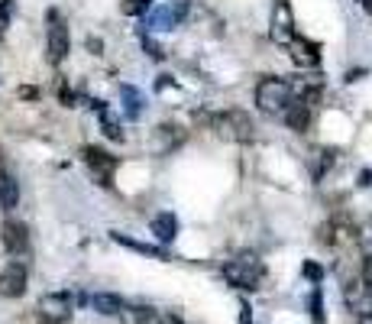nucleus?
I'll list each match as a JSON object with an SVG mask.
<instances>
[{
    "mask_svg": "<svg viewBox=\"0 0 372 324\" xmlns=\"http://www.w3.org/2000/svg\"><path fill=\"white\" fill-rule=\"evenodd\" d=\"M281 117H285V124H289L295 133H304V130H308V124H311V108L291 98V104L281 110Z\"/></svg>",
    "mask_w": 372,
    "mask_h": 324,
    "instance_id": "4468645a",
    "label": "nucleus"
},
{
    "mask_svg": "<svg viewBox=\"0 0 372 324\" xmlns=\"http://www.w3.org/2000/svg\"><path fill=\"white\" fill-rule=\"evenodd\" d=\"M347 305L356 311L359 318L372 315V289L363 286V282H349L347 286Z\"/></svg>",
    "mask_w": 372,
    "mask_h": 324,
    "instance_id": "f8f14e48",
    "label": "nucleus"
},
{
    "mask_svg": "<svg viewBox=\"0 0 372 324\" xmlns=\"http://www.w3.org/2000/svg\"><path fill=\"white\" fill-rule=\"evenodd\" d=\"M36 88H20V98H26V100H30V98H36Z\"/></svg>",
    "mask_w": 372,
    "mask_h": 324,
    "instance_id": "7c9ffc66",
    "label": "nucleus"
},
{
    "mask_svg": "<svg viewBox=\"0 0 372 324\" xmlns=\"http://www.w3.org/2000/svg\"><path fill=\"white\" fill-rule=\"evenodd\" d=\"M223 279H227L233 289H259V282L266 279V266H262V260H259L252 250H243V253H236L233 260L223 262Z\"/></svg>",
    "mask_w": 372,
    "mask_h": 324,
    "instance_id": "f257e3e1",
    "label": "nucleus"
},
{
    "mask_svg": "<svg viewBox=\"0 0 372 324\" xmlns=\"http://www.w3.org/2000/svg\"><path fill=\"white\" fill-rule=\"evenodd\" d=\"M291 59H295L301 69H314V65H320V52H318V46L314 42H304V39H291Z\"/></svg>",
    "mask_w": 372,
    "mask_h": 324,
    "instance_id": "dca6fc26",
    "label": "nucleus"
},
{
    "mask_svg": "<svg viewBox=\"0 0 372 324\" xmlns=\"http://www.w3.org/2000/svg\"><path fill=\"white\" fill-rule=\"evenodd\" d=\"M152 233H156L159 243H172V240L178 237V217H175L172 211L156 214V217H152Z\"/></svg>",
    "mask_w": 372,
    "mask_h": 324,
    "instance_id": "2eb2a0df",
    "label": "nucleus"
},
{
    "mask_svg": "<svg viewBox=\"0 0 372 324\" xmlns=\"http://www.w3.org/2000/svg\"><path fill=\"white\" fill-rule=\"evenodd\" d=\"M240 324H252V308L246 299H240Z\"/></svg>",
    "mask_w": 372,
    "mask_h": 324,
    "instance_id": "393cba45",
    "label": "nucleus"
},
{
    "mask_svg": "<svg viewBox=\"0 0 372 324\" xmlns=\"http://www.w3.org/2000/svg\"><path fill=\"white\" fill-rule=\"evenodd\" d=\"M359 4H363V7H369V10H372V0H359Z\"/></svg>",
    "mask_w": 372,
    "mask_h": 324,
    "instance_id": "2f4dec72",
    "label": "nucleus"
},
{
    "mask_svg": "<svg viewBox=\"0 0 372 324\" xmlns=\"http://www.w3.org/2000/svg\"><path fill=\"white\" fill-rule=\"evenodd\" d=\"M304 276L314 279V282H320V276H324V272H320L318 262H304Z\"/></svg>",
    "mask_w": 372,
    "mask_h": 324,
    "instance_id": "bb28decb",
    "label": "nucleus"
},
{
    "mask_svg": "<svg viewBox=\"0 0 372 324\" xmlns=\"http://www.w3.org/2000/svg\"><path fill=\"white\" fill-rule=\"evenodd\" d=\"M272 39L279 46H291L295 39V16H291L289 0H279L272 10Z\"/></svg>",
    "mask_w": 372,
    "mask_h": 324,
    "instance_id": "9d476101",
    "label": "nucleus"
},
{
    "mask_svg": "<svg viewBox=\"0 0 372 324\" xmlns=\"http://www.w3.org/2000/svg\"><path fill=\"white\" fill-rule=\"evenodd\" d=\"M214 133L227 143H250L256 137V124L246 110H223V114H214L211 120Z\"/></svg>",
    "mask_w": 372,
    "mask_h": 324,
    "instance_id": "f03ea898",
    "label": "nucleus"
},
{
    "mask_svg": "<svg viewBox=\"0 0 372 324\" xmlns=\"http://www.w3.org/2000/svg\"><path fill=\"white\" fill-rule=\"evenodd\" d=\"M256 104L262 114H281L291 104V85L281 78H262L256 88Z\"/></svg>",
    "mask_w": 372,
    "mask_h": 324,
    "instance_id": "7ed1b4c3",
    "label": "nucleus"
},
{
    "mask_svg": "<svg viewBox=\"0 0 372 324\" xmlns=\"http://www.w3.org/2000/svg\"><path fill=\"white\" fill-rule=\"evenodd\" d=\"M185 143V130L175 124H159L156 127V153L159 156H168L172 149H178Z\"/></svg>",
    "mask_w": 372,
    "mask_h": 324,
    "instance_id": "9b49d317",
    "label": "nucleus"
},
{
    "mask_svg": "<svg viewBox=\"0 0 372 324\" xmlns=\"http://www.w3.org/2000/svg\"><path fill=\"white\" fill-rule=\"evenodd\" d=\"M13 13H16L13 0H0V26H7L10 20H13Z\"/></svg>",
    "mask_w": 372,
    "mask_h": 324,
    "instance_id": "b1692460",
    "label": "nucleus"
},
{
    "mask_svg": "<svg viewBox=\"0 0 372 324\" xmlns=\"http://www.w3.org/2000/svg\"><path fill=\"white\" fill-rule=\"evenodd\" d=\"M356 243H359V250H363L366 260H372V217H366L363 224H359V231H356Z\"/></svg>",
    "mask_w": 372,
    "mask_h": 324,
    "instance_id": "412c9836",
    "label": "nucleus"
},
{
    "mask_svg": "<svg viewBox=\"0 0 372 324\" xmlns=\"http://www.w3.org/2000/svg\"><path fill=\"white\" fill-rule=\"evenodd\" d=\"M120 98H123V114L129 117V120H139V114H143V94L136 91L133 85H120Z\"/></svg>",
    "mask_w": 372,
    "mask_h": 324,
    "instance_id": "a211bd4d",
    "label": "nucleus"
},
{
    "mask_svg": "<svg viewBox=\"0 0 372 324\" xmlns=\"http://www.w3.org/2000/svg\"><path fill=\"white\" fill-rule=\"evenodd\" d=\"M81 156H84V162H88V169L94 172V178H98V185H110V175H114V169H117L114 156L100 146H84Z\"/></svg>",
    "mask_w": 372,
    "mask_h": 324,
    "instance_id": "1a4fd4ad",
    "label": "nucleus"
},
{
    "mask_svg": "<svg viewBox=\"0 0 372 324\" xmlns=\"http://www.w3.org/2000/svg\"><path fill=\"white\" fill-rule=\"evenodd\" d=\"M71 49V36H69V26L62 20L55 10H49V30H46V52H49V62L62 65L65 55Z\"/></svg>",
    "mask_w": 372,
    "mask_h": 324,
    "instance_id": "39448f33",
    "label": "nucleus"
},
{
    "mask_svg": "<svg viewBox=\"0 0 372 324\" xmlns=\"http://www.w3.org/2000/svg\"><path fill=\"white\" fill-rule=\"evenodd\" d=\"M110 237H114L117 243H123V247L136 250V253H146V256H156V260H165V256H168L162 247H149V243H139V240H129L127 233H110Z\"/></svg>",
    "mask_w": 372,
    "mask_h": 324,
    "instance_id": "aec40b11",
    "label": "nucleus"
},
{
    "mask_svg": "<svg viewBox=\"0 0 372 324\" xmlns=\"http://www.w3.org/2000/svg\"><path fill=\"white\" fill-rule=\"evenodd\" d=\"M159 324H185V321H182L178 315H172V311H168V315H162V321H159Z\"/></svg>",
    "mask_w": 372,
    "mask_h": 324,
    "instance_id": "c756f323",
    "label": "nucleus"
},
{
    "mask_svg": "<svg viewBox=\"0 0 372 324\" xmlns=\"http://www.w3.org/2000/svg\"><path fill=\"white\" fill-rule=\"evenodd\" d=\"M146 7H149V0H123L120 10L127 16H136V13H146Z\"/></svg>",
    "mask_w": 372,
    "mask_h": 324,
    "instance_id": "5701e85b",
    "label": "nucleus"
},
{
    "mask_svg": "<svg viewBox=\"0 0 372 324\" xmlns=\"http://www.w3.org/2000/svg\"><path fill=\"white\" fill-rule=\"evenodd\" d=\"M359 321H363V324H372V315H369V318H359Z\"/></svg>",
    "mask_w": 372,
    "mask_h": 324,
    "instance_id": "473e14b6",
    "label": "nucleus"
},
{
    "mask_svg": "<svg viewBox=\"0 0 372 324\" xmlns=\"http://www.w3.org/2000/svg\"><path fill=\"white\" fill-rule=\"evenodd\" d=\"M363 286L372 289V260H366V266H363Z\"/></svg>",
    "mask_w": 372,
    "mask_h": 324,
    "instance_id": "cd10ccee",
    "label": "nucleus"
},
{
    "mask_svg": "<svg viewBox=\"0 0 372 324\" xmlns=\"http://www.w3.org/2000/svg\"><path fill=\"white\" fill-rule=\"evenodd\" d=\"M120 324H159L162 315L152 305H123L120 308Z\"/></svg>",
    "mask_w": 372,
    "mask_h": 324,
    "instance_id": "ddd939ff",
    "label": "nucleus"
},
{
    "mask_svg": "<svg viewBox=\"0 0 372 324\" xmlns=\"http://www.w3.org/2000/svg\"><path fill=\"white\" fill-rule=\"evenodd\" d=\"M311 315H314V321H324V311H320V292H314L311 295Z\"/></svg>",
    "mask_w": 372,
    "mask_h": 324,
    "instance_id": "a878e982",
    "label": "nucleus"
},
{
    "mask_svg": "<svg viewBox=\"0 0 372 324\" xmlns=\"http://www.w3.org/2000/svg\"><path fill=\"white\" fill-rule=\"evenodd\" d=\"M143 49H146V52H149V59H156V62H162V59H165V52H162V46H159V42H156V39H152V36H146V33H143Z\"/></svg>",
    "mask_w": 372,
    "mask_h": 324,
    "instance_id": "4be33fe9",
    "label": "nucleus"
},
{
    "mask_svg": "<svg viewBox=\"0 0 372 324\" xmlns=\"http://www.w3.org/2000/svg\"><path fill=\"white\" fill-rule=\"evenodd\" d=\"M20 204V185H16L13 175H0V208L13 211Z\"/></svg>",
    "mask_w": 372,
    "mask_h": 324,
    "instance_id": "6ab92c4d",
    "label": "nucleus"
},
{
    "mask_svg": "<svg viewBox=\"0 0 372 324\" xmlns=\"http://www.w3.org/2000/svg\"><path fill=\"white\" fill-rule=\"evenodd\" d=\"M75 315V301L69 292H49L36 301V321L39 324H69Z\"/></svg>",
    "mask_w": 372,
    "mask_h": 324,
    "instance_id": "20e7f679",
    "label": "nucleus"
},
{
    "mask_svg": "<svg viewBox=\"0 0 372 324\" xmlns=\"http://www.w3.org/2000/svg\"><path fill=\"white\" fill-rule=\"evenodd\" d=\"M30 286V266L23 260H13L0 270V299H20Z\"/></svg>",
    "mask_w": 372,
    "mask_h": 324,
    "instance_id": "423d86ee",
    "label": "nucleus"
},
{
    "mask_svg": "<svg viewBox=\"0 0 372 324\" xmlns=\"http://www.w3.org/2000/svg\"><path fill=\"white\" fill-rule=\"evenodd\" d=\"M188 13H191L188 0H172V4H165V7L152 10L149 20H146V26H149V30H175V26L185 23V16Z\"/></svg>",
    "mask_w": 372,
    "mask_h": 324,
    "instance_id": "0eeeda50",
    "label": "nucleus"
},
{
    "mask_svg": "<svg viewBox=\"0 0 372 324\" xmlns=\"http://www.w3.org/2000/svg\"><path fill=\"white\" fill-rule=\"evenodd\" d=\"M88 305H91L98 315L114 318V315H120V308L127 305V301H123L120 295H114V292H94L91 299H88Z\"/></svg>",
    "mask_w": 372,
    "mask_h": 324,
    "instance_id": "f3484780",
    "label": "nucleus"
},
{
    "mask_svg": "<svg viewBox=\"0 0 372 324\" xmlns=\"http://www.w3.org/2000/svg\"><path fill=\"white\" fill-rule=\"evenodd\" d=\"M88 49H91L94 55H100V49H104V42H100L98 36H88Z\"/></svg>",
    "mask_w": 372,
    "mask_h": 324,
    "instance_id": "c85d7f7f",
    "label": "nucleus"
},
{
    "mask_svg": "<svg viewBox=\"0 0 372 324\" xmlns=\"http://www.w3.org/2000/svg\"><path fill=\"white\" fill-rule=\"evenodd\" d=\"M0 243H4V250H7L10 256H26L30 253V227L23 224V221H4V227H0Z\"/></svg>",
    "mask_w": 372,
    "mask_h": 324,
    "instance_id": "6e6552de",
    "label": "nucleus"
}]
</instances>
